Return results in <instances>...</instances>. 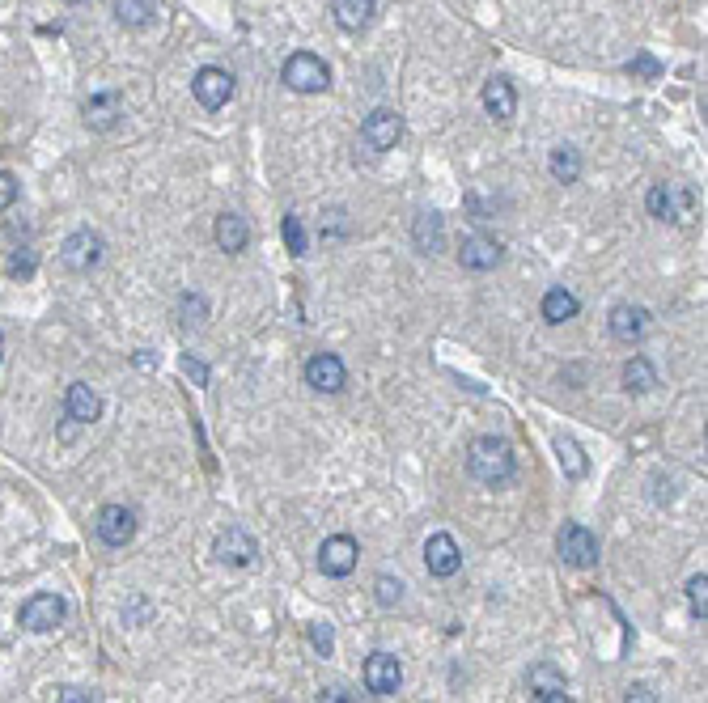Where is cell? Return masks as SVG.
<instances>
[{"instance_id":"obj_1","label":"cell","mask_w":708,"mask_h":703,"mask_svg":"<svg viewBox=\"0 0 708 703\" xmlns=\"http://www.w3.org/2000/svg\"><path fill=\"white\" fill-rule=\"evenodd\" d=\"M467 471L488 483V488H501L518 475V462H513V445L505 437H475L471 454H467Z\"/></svg>"},{"instance_id":"obj_2","label":"cell","mask_w":708,"mask_h":703,"mask_svg":"<svg viewBox=\"0 0 708 703\" xmlns=\"http://www.w3.org/2000/svg\"><path fill=\"white\" fill-rule=\"evenodd\" d=\"M280 81H285L293 94H323L331 85V68L314 56V51H293L280 68Z\"/></svg>"},{"instance_id":"obj_3","label":"cell","mask_w":708,"mask_h":703,"mask_svg":"<svg viewBox=\"0 0 708 703\" xmlns=\"http://www.w3.org/2000/svg\"><path fill=\"white\" fill-rule=\"evenodd\" d=\"M649 216L675 221V225H692L696 221V191L679 187V183H658L649 191Z\"/></svg>"},{"instance_id":"obj_4","label":"cell","mask_w":708,"mask_h":703,"mask_svg":"<svg viewBox=\"0 0 708 703\" xmlns=\"http://www.w3.org/2000/svg\"><path fill=\"white\" fill-rule=\"evenodd\" d=\"M136 509H128V504H102L98 517H94V530L106 547H128L136 538Z\"/></svg>"},{"instance_id":"obj_5","label":"cell","mask_w":708,"mask_h":703,"mask_svg":"<svg viewBox=\"0 0 708 703\" xmlns=\"http://www.w3.org/2000/svg\"><path fill=\"white\" fill-rule=\"evenodd\" d=\"M556 551L569 568H594L598 564V538H594V530L577 526V521H569V526L556 534Z\"/></svg>"},{"instance_id":"obj_6","label":"cell","mask_w":708,"mask_h":703,"mask_svg":"<svg viewBox=\"0 0 708 703\" xmlns=\"http://www.w3.org/2000/svg\"><path fill=\"white\" fill-rule=\"evenodd\" d=\"M361 140H365L374 153L395 149V144L403 140V115L391 111V106H378V111H369L365 123H361Z\"/></svg>"},{"instance_id":"obj_7","label":"cell","mask_w":708,"mask_h":703,"mask_svg":"<svg viewBox=\"0 0 708 703\" xmlns=\"http://www.w3.org/2000/svg\"><path fill=\"white\" fill-rule=\"evenodd\" d=\"M102 250H106V242L98 238L94 229H77V233H68V238H64L60 263L68 267V272H90V267L102 263Z\"/></svg>"},{"instance_id":"obj_8","label":"cell","mask_w":708,"mask_h":703,"mask_svg":"<svg viewBox=\"0 0 708 703\" xmlns=\"http://www.w3.org/2000/svg\"><path fill=\"white\" fill-rule=\"evenodd\" d=\"M357 560H361V547L352 534H331L327 543L318 547V568H323V576H335V581L357 568Z\"/></svg>"},{"instance_id":"obj_9","label":"cell","mask_w":708,"mask_h":703,"mask_svg":"<svg viewBox=\"0 0 708 703\" xmlns=\"http://www.w3.org/2000/svg\"><path fill=\"white\" fill-rule=\"evenodd\" d=\"M64 615H68V606L60 593H34L30 602H22V615L17 619H22L26 632H51V627L64 623Z\"/></svg>"},{"instance_id":"obj_10","label":"cell","mask_w":708,"mask_h":703,"mask_svg":"<svg viewBox=\"0 0 708 703\" xmlns=\"http://www.w3.org/2000/svg\"><path fill=\"white\" fill-rule=\"evenodd\" d=\"M191 94H196V102L204 106V111H221V106L234 98V77H229L225 68H200L196 81H191Z\"/></svg>"},{"instance_id":"obj_11","label":"cell","mask_w":708,"mask_h":703,"mask_svg":"<svg viewBox=\"0 0 708 703\" xmlns=\"http://www.w3.org/2000/svg\"><path fill=\"white\" fill-rule=\"evenodd\" d=\"M306 382L318 394H340L344 382H348V369H344V360L335 356V352H314L306 360Z\"/></svg>"},{"instance_id":"obj_12","label":"cell","mask_w":708,"mask_h":703,"mask_svg":"<svg viewBox=\"0 0 708 703\" xmlns=\"http://www.w3.org/2000/svg\"><path fill=\"white\" fill-rule=\"evenodd\" d=\"M217 560H221L225 568H251V564L259 560L255 534L242 530V526H229V530L217 538Z\"/></svg>"},{"instance_id":"obj_13","label":"cell","mask_w":708,"mask_h":703,"mask_svg":"<svg viewBox=\"0 0 708 703\" xmlns=\"http://www.w3.org/2000/svg\"><path fill=\"white\" fill-rule=\"evenodd\" d=\"M361 678H365V691L369 695H395L403 687V665L391 653H374V657L365 661Z\"/></svg>"},{"instance_id":"obj_14","label":"cell","mask_w":708,"mask_h":703,"mask_svg":"<svg viewBox=\"0 0 708 703\" xmlns=\"http://www.w3.org/2000/svg\"><path fill=\"white\" fill-rule=\"evenodd\" d=\"M653 327V314L645 310V305H615L611 310V335L619 339V344H641V339L649 335Z\"/></svg>"},{"instance_id":"obj_15","label":"cell","mask_w":708,"mask_h":703,"mask_svg":"<svg viewBox=\"0 0 708 703\" xmlns=\"http://www.w3.org/2000/svg\"><path fill=\"white\" fill-rule=\"evenodd\" d=\"M424 568H429L433 576H454L458 568H463V551H458V543L450 534H433L429 543H424Z\"/></svg>"},{"instance_id":"obj_16","label":"cell","mask_w":708,"mask_h":703,"mask_svg":"<svg viewBox=\"0 0 708 703\" xmlns=\"http://www.w3.org/2000/svg\"><path fill=\"white\" fill-rule=\"evenodd\" d=\"M64 411H68L73 424H94L102 416V394L90 382H73L64 394Z\"/></svg>"},{"instance_id":"obj_17","label":"cell","mask_w":708,"mask_h":703,"mask_svg":"<svg viewBox=\"0 0 708 703\" xmlns=\"http://www.w3.org/2000/svg\"><path fill=\"white\" fill-rule=\"evenodd\" d=\"M484 111L497 123H509L513 111H518V94H513V85L505 77H488L484 81Z\"/></svg>"},{"instance_id":"obj_18","label":"cell","mask_w":708,"mask_h":703,"mask_svg":"<svg viewBox=\"0 0 708 703\" xmlns=\"http://www.w3.org/2000/svg\"><path fill=\"white\" fill-rule=\"evenodd\" d=\"M458 263H463L467 272H488V267L501 263V246L492 238H467L463 250H458Z\"/></svg>"},{"instance_id":"obj_19","label":"cell","mask_w":708,"mask_h":703,"mask_svg":"<svg viewBox=\"0 0 708 703\" xmlns=\"http://www.w3.org/2000/svg\"><path fill=\"white\" fill-rule=\"evenodd\" d=\"M331 13H335V22H340L344 30H365L369 22H374V13H378V0H331Z\"/></svg>"},{"instance_id":"obj_20","label":"cell","mask_w":708,"mask_h":703,"mask_svg":"<svg viewBox=\"0 0 708 703\" xmlns=\"http://www.w3.org/2000/svg\"><path fill=\"white\" fill-rule=\"evenodd\" d=\"M577 310H581V301H577V293H569L564 284H556V288H547V293H543V318L552 322V327L577 318Z\"/></svg>"},{"instance_id":"obj_21","label":"cell","mask_w":708,"mask_h":703,"mask_svg":"<svg viewBox=\"0 0 708 703\" xmlns=\"http://www.w3.org/2000/svg\"><path fill=\"white\" fill-rule=\"evenodd\" d=\"M246 242H251V229H246V221L238 212L217 216V246L225 250V255H238V250H246Z\"/></svg>"},{"instance_id":"obj_22","label":"cell","mask_w":708,"mask_h":703,"mask_svg":"<svg viewBox=\"0 0 708 703\" xmlns=\"http://www.w3.org/2000/svg\"><path fill=\"white\" fill-rule=\"evenodd\" d=\"M119 94H94L90 102H85V123H90L94 132H106V128H115V119H119Z\"/></svg>"},{"instance_id":"obj_23","label":"cell","mask_w":708,"mask_h":703,"mask_svg":"<svg viewBox=\"0 0 708 703\" xmlns=\"http://www.w3.org/2000/svg\"><path fill=\"white\" fill-rule=\"evenodd\" d=\"M547 170H552L556 183H577L581 178V153L573 149V144H560V149H552V157H547Z\"/></svg>"},{"instance_id":"obj_24","label":"cell","mask_w":708,"mask_h":703,"mask_svg":"<svg viewBox=\"0 0 708 703\" xmlns=\"http://www.w3.org/2000/svg\"><path fill=\"white\" fill-rule=\"evenodd\" d=\"M416 246L424 250V255H437L441 246H446V229H441V216L437 212H424V216H416Z\"/></svg>"},{"instance_id":"obj_25","label":"cell","mask_w":708,"mask_h":703,"mask_svg":"<svg viewBox=\"0 0 708 703\" xmlns=\"http://www.w3.org/2000/svg\"><path fill=\"white\" fill-rule=\"evenodd\" d=\"M526 687H530V695H535V699H543V695H552V691H564V674L556 670L552 661H539V665H530Z\"/></svg>"},{"instance_id":"obj_26","label":"cell","mask_w":708,"mask_h":703,"mask_svg":"<svg viewBox=\"0 0 708 703\" xmlns=\"http://www.w3.org/2000/svg\"><path fill=\"white\" fill-rule=\"evenodd\" d=\"M624 386H628V394H649L658 386V369H653L645 356H632L624 365Z\"/></svg>"},{"instance_id":"obj_27","label":"cell","mask_w":708,"mask_h":703,"mask_svg":"<svg viewBox=\"0 0 708 703\" xmlns=\"http://www.w3.org/2000/svg\"><path fill=\"white\" fill-rule=\"evenodd\" d=\"M153 13H157V0H115V17H119V22L128 26V30L149 26Z\"/></svg>"},{"instance_id":"obj_28","label":"cell","mask_w":708,"mask_h":703,"mask_svg":"<svg viewBox=\"0 0 708 703\" xmlns=\"http://www.w3.org/2000/svg\"><path fill=\"white\" fill-rule=\"evenodd\" d=\"M556 458H560V466H564V475H569V479H581V475L590 471V462H586V454H581V445L573 437H564V432L556 437Z\"/></svg>"},{"instance_id":"obj_29","label":"cell","mask_w":708,"mask_h":703,"mask_svg":"<svg viewBox=\"0 0 708 703\" xmlns=\"http://www.w3.org/2000/svg\"><path fill=\"white\" fill-rule=\"evenodd\" d=\"M280 233H285V246L293 250V255L297 259H302V255H310V238H306V225H302V216H285V225H280Z\"/></svg>"},{"instance_id":"obj_30","label":"cell","mask_w":708,"mask_h":703,"mask_svg":"<svg viewBox=\"0 0 708 703\" xmlns=\"http://www.w3.org/2000/svg\"><path fill=\"white\" fill-rule=\"evenodd\" d=\"M687 602H692V610H696L700 619L708 615V576H704V572L687 581Z\"/></svg>"},{"instance_id":"obj_31","label":"cell","mask_w":708,"mask_h":703,"mask_svg":"<svg viewBox=\"0 0 708 703\" xmlns=\"http://www.w3.org/2000/svg\"><path fill=\"white\" fill-rule=\"evenodd\" d=\"M374 589H378V602L382 606H399L403 602V581H395V576H378Z\"/></svg>"},{"instance_id":"obj_32","label":"cell","mask_w":708,"mask_h":703,"mask_svg":"<svg viewBox=\"0 0 708 703\" xmlns=\"http://www.w3.org/2000/svg\"><path fill=\"white\" fill-rule=\"evenodd\" d=\"M344 233H348V212L344 208H331L323 216V238H344Z\"/></svg>"},{"instance_id":"obj_33","label":"cell","mask_w":708,"mask_h":703,"mask_svg":"<svg viewBox=\"0 0 708 703\" xmlns=\"http://www.w3.org/2000/svg\"><path fill=\"white\" fill-rule=\"evenodd\" d=\"M310 644H314V653L331 657V648H335V636H331V627H327V623H310Z\"/></svg>"},{"instance_id":"obj_34","label":"cell","mask_w":708,"mask_h":703,"mask_svg":"<svg viewBox=\"0 0 708 703\" xmlns=\"http://www.w3.org/2000/svg\"><path fill=\"white\" fill-rule=\"evenodd\" d=\"M17 204V178L9 170H0V212Z\"/></svg>"},{"instance_id":"obj_35","label":"cell","mask_w":708,"mask_h":703,"mask_svg":"<svg viewBox=\"0 0 708 703\" xmlns=\"http://www.w3.org/2000/svg\"><path fill=\"white\" fill-rule=\"evenodd\" d=\"M56 703H94V699H90V691H81V687H60Z\"/></svg>"},{"instance_id":"obj_36","label":"cell","mask_w":708,"mask_h":703,"mask_svg":"<svg viewBox=\"0 0 708 703\" xmlns=\"http://www.w3.org/2000/svg\"><path fill=\"white\" fill-rule=\"evenodd\" d=\"M628 68H632V72H645V77H658V72H662V64L653 60V56H636Z\"/></svg>"},{"instance_id":"obj_37","label":"cell","mask_w":708,"mask_h":703,"mask_svg":"<svg viewBox=\"0 0 708 703\" xmlns=\"http://www.w3.org/2000/svg\"><path fill=\"white\" fill-rule=\"evenodd\" d=\"M624 703H658V695H653L649 687H645V682H636V687L628 691V699Z\"/></svg>"},{"instance_id":"obj_38","label":"cell","mask_w":708,"mask_h":703,"mask_svg":"<svg viewBox=\"0 0 708 703\" xmlns=\"http://www.w3.org/2000/svg\"><path fill=\"white\" fill-rule=\"evenodd\" d=\"M30 272H34V259H30V255H26V259L13 255V259H9V276H30Z\"/></svg>"},{"instance_id":"obj_39","label":"cell","mask_w":708,"mask_h":703,"mask_svg":"<svg viewBox=\"0 0 708 703\" xmlns=\"http://www.w3.org/2000/svg\"><path fill=\"white\" fill-rule=\"evenodd\" d=\"M318 703H352V695L344 687H327L323 695H318Z\"/></svg>"},{"instance_id":"obj_40","label":"cell","mask_w":708,"mask_h":703,"mask_svg":"<svg viewBox=\"0 0 708 703\" xmlns=\"http://www.w3.org/2000/svg\"><path fill=\"white\" fill-rule=\"evenodd\" d=\"M183 369H187V373H191V377H196V382H200V386H204V382H208V369H204V365H200V360H191V356H187V360H183Z\"/></svg>"},{"instance_id":"obj_41","label":"cell","mask_w":708,"mask_h":703,"mask_svg":"<svg viewBox=\"0 0 708 703\" xmlns=\"http://www.w3.org/2000/svg\"><path fill=\"white\" fill-rule=\"evenodd\" d=\"M539 703H573V699H569V695H564V691H552V695H543Z\"/></svg>"},{"instance_id":"obj_42","label":"cell","mask_w":708,"mask_h":703,"mask_svg":"<svg viewBox=\"0 0 708 703\" xmlns=\"http://www.w3.org/2000/svg\"><path fill=\"white\" fill-rule=\"evenodd\" d=\"M0 356H5V335H0Z\"/></svg>"},{"instance_id":"obj_43","label":"cell","mask_w":708,"mask_h":703,"mask_svg":"<svg viewBox=\"0 0 708 703\" xmlns=\"http://www.w3.org/2000/svg\"><path fill=\"white\" fill-rule=\"evenodd\" d=\"M68 5H77V0H68Z\"/></svg>"}]
</instances>
